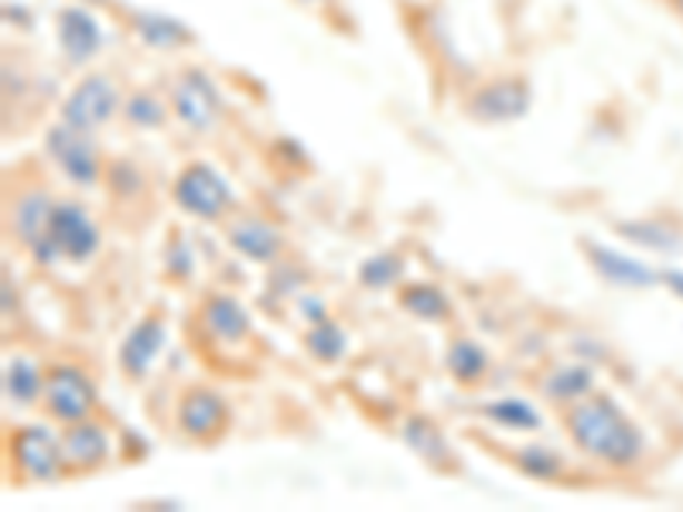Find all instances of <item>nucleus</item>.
<instances>
[{
  "instance_id": "obj_16",
  "label": "nucleus",
  "mask_w": 683,
  "mask_h": 512,
  "mask_svg": "<svg viewBox=\"0 0 683 512\" xmlns=\"http://www.w3.org/2000/svg\"><path fill=\"white\" fill-rule=\"evenodd\" d=\"M56 35H59L66 59L79 62V66L96 59V56H100V48H103V31L86 8H62L59 18H56Z\"/></svg>"
},
{
  "instance_id": "obj_29",
  "label": "nucleus",
  "mask_w": 683,
  "mask_h": 512,
  "mask_svg": "<svg viewBox=\"0 0 683 512\" xmlns=\"http://www.w3.org/2000/svg\"><path fill=\"white\" fill-rule=\"evenodd\" d=\"M123 117L140 130H158L168 120V107H165V99L158 92L140 89V92H130L123 99Z\"/></svg>"
},
{
  "instance_id": "obj_4",
  "label": "nucleus",
  "mask_w": 683,
  "mask_h": 512,
  "mask_svg": "<svg viewBox=\"0 0 683 512\" xmlns=\"http://www.w3.org/2000/svg\"><path fill=\"white\" fill-rule=\"evenodd\" d=\"M44 414L56 424L86 421L96 410V386L76 363H52L44 370V393H41Z\"/></svg>"
},
{
  "instance_id": "obj_17",
  "label": "nucleus",
  "mask_w": 683,
  "mask_h": 512,
  "mask_svg": "<svg viewBox=\"0 0 683 512\" xmlns=\"http://www.w3.org/2000/svg\"><path fill=\"white\" fill-rule=\"evenodd\" d=\"M226 243L254 264H270L284 249V236L267 219H236L226 226Z\"/></svg>"
},
{
  "instance_id": "obj_20",
  "label": "nucleus",
  "mask_w": 683,
  "mask_h": 512,
  "mask_svg": "<svg viewBox=\"0 0 683 512\" xmlns=\"http://www.w3.org/2000/svg\"><path fill=\"white\" fill-rule=\"evenodd\" d=\"M44 393V370L28 355H14L4 363V400L18 410L41 403Z\"/></svg>"
},
{
  "instance_id": "obj_31",
  "label": "nucleus",
  "mask_w": 683,
  "mask_h": 512,
  "mask_svg": "<svg viewBox=\"0 0 683 512\" xmlns=\"http://www.w3.org/2000/svg\"><path fill=\"white\" fill-rule=\"evenodd\" d=\"M660 284L670 287V294H676L683 301V270H663L660 274Z\"/></svg>"
},
{
  "instance_id": "obj_11",
  "label": "nucleus",
  "mask_w": 683,
  "mask_h": 512,
  "mask_svg": "<svg viewBox=\"0 0 683 512\" xmlns=\"http://www.w3.org/2000/svg\"><path fill=\"white\" fill-rule=\"evenodd\" d=\"M529 102H533L529 86L519 76H509V79H493L478 86L465 110L478 124H513L529 110Z\"/></svg>"
},
{
  "instance_id": "obj_1",
  "label": "nucleus",
  "mask_w": 683,
  "mask_h": 512,
  "mask_svg": "<svg viewBox=\"0 0 683 512\" xmlns=\"http://www.w3.org/2000/svg\"><path fill=\"white\" fill-rule=\"evenodd\" d=\"M564 431L571 444L608 469H632L646 454V437L625 410L602 393L564 406Z\"/></svg>"
},
{
  "instance_id": "obj_24",
  "label": "nucleus",
  "mask_w": 683,
  "mask_h": 512,
  "mask_svg": "<svg viewBox=\"0 0 683 512\" xmlns=\"http://www.w3.org/2000/svg\"><path fill=\"white\" fill-rule=\"evenodd\" d=\"M628 243L656 249V253H676L680 249V229H673L666 219H628L615 226Z\"/></svg>"
},
{
  "instance_id": "obj_8",
  "label": "nucleus",
  "mask_w": 683,
  "mask_h": 512,
  "mask_svg": "<svg viewBox=\"0 0 683 512\" xmlns=\"http://www.w3.org/2000/svg\"><path fill=\"white\" fill-rule=\"evenodd\" d=\"M48 239H52L59 260L86 264L89 256H96V249H100V226L92 223L86 205L62 198L56 201L52 219H48Z\"/></svg>"
},
{
  "instance_id": "obj_5",
  "label": "nucleus",
  "mask_w": 683,
  "mask_h": 512,
  "mask_svg": "<svg viewBox=\"0 0 683 512\" xmlns=\"http://www.w3.org/2000/svg\"><path fill=\"white\" fill-rule=\"evenodd\" d=\"M120 110H123L120 86L107 72H89L69 89V96L62 102V120L79 127V130L96 134L100 127H107Z\"/></svg>"
},
{
  "instance_id": "obj_32",
  "label": "nucleus",
  "mask_w": 683,
  "mask_h": 512,
  "mask_svg": "<svg viewBox=\"0 0 683 512\" xmlns=\"http://www.w3.org/2000/svg\"><path fill=\"white\" fill-rule=\"evenodd\" d=\"M100 4H103V0H100Z\"/></svg>"
},
{
  "instance_id": "obj_7",
  "label": "nucleus",
  "mask_w": 683,
  "mask_h": 512,
  "mask_svg": "<svg viewBox=\"0 0 683 512\" xmlns=\"http://www.w3.org/2000/svg\"><path fill=\"white\" fill-rule=\"evenodd\" d=\"M11 461L28 482H56L66 475V451L62 434L48 427H21L11 434Z\"/></svg>"
},
{
  "instance_id": "obj_21",
  "label": "nucleus",
  "mask_w": 683,
  "mask_h": 512,
  "mask_svg": "<svg viewBox=\"0 0 683 512\" xmlns=\"http://www.w3.org/2000/svg\"><path fill=\"white\" fill-rule=\"evenodd\" d=\"M478 414L485 421H493L496 427L516 431V434H536V431L544 427L541 410H536L533 403H526L523 396H496L485 406H478Z\"/></svg>"
},
{
  "instance_id": "obj_30",
  "label": "nucleus",
  "mask_w": 683,
  "mask_h": 512,
  "mask_svg": "<svg viewBox=\"0 0 683 512\" xmlns=\"http://www.w3.org/2000/svg\"><path fill=\"white\" fill-rule=\"evenodd\" d=\"M165 267L175 280H188L191 270H195V256L188 249V239L181 233H171L168 239V249H165Z\"/></svg>"
},
{
  "instance_id": "obj_18",
  "label": "nucleus",
  "mask_w": 683,
  "mask_h": 512,
  "mask_svg": "<svg viewBox=\"0 0 683 512\" xmlns=\"http://www.w3.org/2000/svg\"><path fill=\"white\" fill-rule=\"evenodd\" d=\"M400 437H404V444H407L420 461H427L430 469H437V472H452V469H455V457H452L455 451H452L445 431L437 427L430 417H420V414L407 417L404 427H400Z\"/></svg>"
},
{
  "instance_id": "obj_26",
  "label": "nucleus",
  "mask_w": 683,
  "mask_h": 512,
  "mask_svg": "<svg viewBox=\"0 0 683 512\" xmlns=\"http://www.w3.org/2000/svg\"><path fill=\"white\" fill-rule=\"evenodd\" d=\"M133 28L151 48H175V45L191 38V31L181 21L168 18V14H151V11H137L133 14Z\"/></svg>"
},
{
  "instance_id": "obj_2",
  "label": "nucleus",
  "mask_w": 683,
  "mask_h": 512,
  "mask_svg": "<svg viewBox=\"0 0 683 512\" xmlns=\"http://www.w3.org/2000/svg\"><path fill=\"white\" fill-rule=\"evenodd\" d=\"M171 198L178 201L181 213H188L195 219H206V223L226 219L236 205V195L226 185V178L206 161H191L175 175Z\"/></svg>"
},
{
  "instance_id": "obj_28",
  "label": "nucleus",
  "mask_w": 683,
  "mask_h": 512,
  "mask_svg": "<svg viewBox=\"0 0 683 512\" xmlns=\"http://www.w3.org/2000/svg\"><path fill=\"white\" fill-rule=\"evenodd\" d=\"M305 348L311 358H318V363H338L342 355L349 352V338L346 332H342L335 322H315L305 335Z\"/></svg>"
},
{
  "instance_id": "obj_14",
  "label": "nucleus",
  "mask_w": 683,
  "mask_h": 512,
  "mask_svg": "<svg viewBox=\"0 0 683 512\" xmlns=\"http://www.w3.org/2000/svg\"><path fill=\"white\" fill-rule=\"evenodd\" d=\"M66 475H86L107 465L110 457V431L100 421H76L62 431Z\"/></svg>"
},
{
  "instance_id": "obj_10",
  "label": "nucleus",
  "mask_w": 683,
  "mask_h": 512,
  "mask_svg": "<svg viewBox=\"0 0 683 512\" xmlns=\"http://www.w3.org/2000/svg\"><path fill=\"white\" fill-rule=\"evenodd\" d=\"M171 107L185 127H191L195 134H206L216 127V120L222 114V99L202 69H185L171 89Z\"/></svg>"
},
{
  "instance_id": "obj_12",
  "label": "nucleus",
  "mask_w": 683,
  "mask_h": 512,
  "mask_svg": "<svg viewBox=\"0 0 683 512\" xmlns=\"http://www.w3.org/2000/svg\"><path fill=\"white\" fill-rule=\"evenodd\" d=\"M168 345V322L161 318V312L143 315L120 342L117 348V366L130 383H140L148 376V370L158 363V355Z\"/></svg>"
},
{
  "instance_id": "obj_13",
  "label": "nucleus",
  "mask_w": 683,
  "mask_h": 512,
  "mask_svg": "<svg viewBox=\"0 0 683 512\" xmlns=\"http://www.w3.org/2000/svg\"><path fill=\"white\" fill-rule=\"evenodd\" d=\"M584 260H588V267L605 280V284H615V287H628V291H650L660 284V274L650 270L646 264L632 260V256L605 246V243H595V239H581L577 243Z\"/></svg>"
},
{
  "instance_id": "obj_15",
  "label": "nucleus",
  "mask_w": 683,
  "mask_h": 512,
  "mask_svg": "<svg viewBox=\"0 0 683 512\" xmlns=\"http://www.w3.org/2000/svg\"><path fill=\"white\" fill-rule=\"evenodd\" d=\"M199 322L222 345H239V342H247L254 335L250 312L229 294H209L202 301V307H199Z\"/></svg>"
},
{
  "instance_id": "obj_6",
  "label": "nucleus",
  "mask_w": 683,
  "mask_h": 512,
  "mask_svg": "<svg viewBox=\"0 0 683 512\" xmlns=\"http://www.w3.org/2000/svg\"><path fill=\"white\" fill-rule=\"evenodd\" d=\"M52 209H56V198L41 191V188H31L24 195L14 198V209H11V233L14 239L31 253V260L41 264V267H52L59 260V253L48 239V219H52Z\"/></svg>"
},
{
  "instance_id": "obj_23",
  "label": "nucleus",
  "mask_w": 683,
  "mask_h": 512,
  "mask_svg": "<svg viewBox=\"0 0 683 512\" xmlns=\"http://www.w3.org/2000/svg\"><path fill=\"white\" fill-rule=\"evenodd\" d=\"M445 366H448V376L462 386H478L489 373V352H485L475 338L468 335H458L448 342L445 348Z\"/></svg>"
},
{
  "instance_id": "obj_25",
  "label": "nucleus",
  "mask_w": 683,
  "mask_h": 512,
  "mask_svg": "<svg viewBox=\"0 0 683 512\" xmlns=\"http://www.w3.org/2000/svg\"><path fill=\"white\" fill-rule=\"evenodd\" d=\"M513 457V465L536 479V482H557L564 475V457L554 451V447H544V444H526V447H516L509 451Z\"/></svg>"
},
{
  "instance_id": "obj_3",
  "label": "nucleus",
  "mask_w": 683,
  "mask_h": 512,
  "mask_svg": "<svg viewBox=\"0 0 683 512\" xmlns=\"http://www.w3.org/2000/svg\"><path fill=\"white\" fill-rule=\"evenodd\" d=\"M44 150L72 185L92 188L96 181H103V158H100V147H96L89 130H79V127L59 120L44 134Z\"/></svg>"
},
{
  "instance_id": "obj_19",
  "label": "nucleus",
  "mask_w": 683,
  "mask_h": 512,
  "mask_svg": "<svg viewBox=\"0 0 683 512\" xmlns=\"http://www.w3.org/2000/svg\"><path fill=\"white\" fill-rule=\"evenodd\" d=\"M588 393H595V370L584 366V363L554 366L541 380V396L547 403H554V406H571V403L584 400Z\"/></svg>"
},
{
  "instance_id": "obj_27",
  "label": "nucleus",
  "mask_w": 683,
  "mask_h": 512,
  "mask_svg": "<svg viewBox=\"0 0 683 512\" xmlns=\"http://www.w3.org/2000/svg\"><path fill=\"white\" fill-rule=\"evenodd\" d=\"M404 256L400 253H376L359 264V284L369 291H389L404 280Z\"/></svg>"
},
{
  "instance_id": "obj_22",
  "label": "nucleus",
  "mask_w": 683,
  "mask_h": 512,
  "mask_svg": "<svg viewBox=\"0 0 683 512\" xmlns=\"http://www.w3.org/2000/svg\"><path fill=\"white\" fill-rule=\"evenodd\" d=\"M397 301H400V307L410 318H420V322L445 325L455 315V304L448 301V294L437 284H404Z\"/></svg>"
},
{
  "instance_id": "obj_9",
  "label": "nucleus",
  "mask_w": 683,
  "mask_h": 512,
  "mask_svg": "<svg viewBox=\"0 0 683 512\" xmlns=\"http://www.w3.org/2000/svg\"><path fill=\"white\" fill-rule=\"evenodd\" d=\"M229 427V403L212 386H188L178 403V431L188 441L212 444Z\"/></svg>"
}]
</instances>
